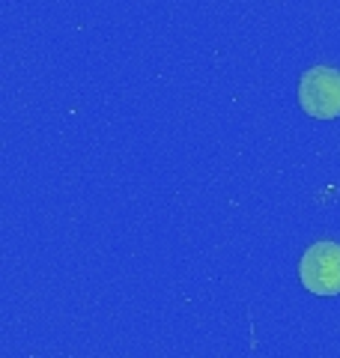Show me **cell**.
<instances>
[{
  "label": "cell",
  "mask_w": 340,
  "mask_h": 358,
  "mask_svg": "<svg viewBox=\"0 0 340 358\" xmlns=\"http://www.w3.org/2000/svg\"><path fill=\"white\" fill-rule=\"evenodd\" d=\"M299 281L313 296H340V245L337 242H313L302 254Z\"/></svg>",
  "instance_id": "cell-2"
},
{
  "label": "cell",
  "mask_w": 340,
  "mask_h": 358,
  "mask_svg": "<svg viewBox=\"0 0 340 358\" xmlns=\"http://www.w3.org/2000/svg\"><path fill=\"white\" fill-rule=\"evenodd\" d=\"M299 105L313 120H337L340 117V69L311 66L299 78Z\"/></svg>",
  "instance_id": "cell-1"
}]
</instances>
